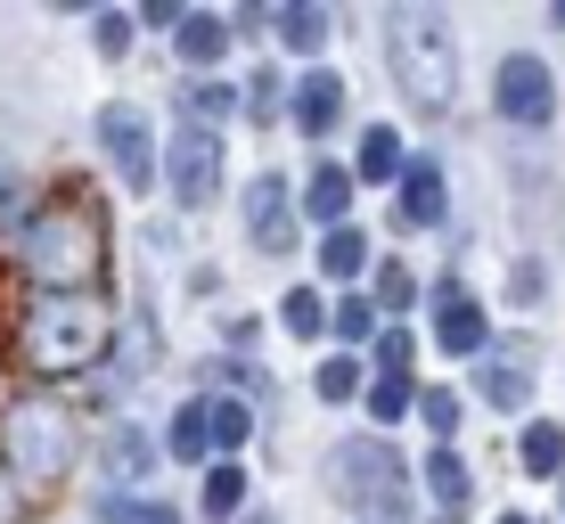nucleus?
Wrapping results in <instances>:
<instances>
[{"mask_svg": "<svg viewBox=\"0 0 565 524\" xmlns=\"http://www.w3.org/2000/svg\"><path fill=\"white\" fill-rule=\"evenodd\" d=\"M25 296H99L107 270V213L83 189H57V197H33V222L17 229L9 246Z\"/></svg>", "mask_w": 565, "mask_h": 524, "instance_id": "obj_1", "label": "nucleus"}, {"mask_svg": "<svg viewBox=\"0 0 565 524\" xmlns=\"http://www.w3.org/2000/svg\"><path fill=\"white\" fill-rule=\"evenodd\" d=\"M17 368H25L33 385H66V377H90V368L107 361L115 344V303L107 296H25L17 303Z\"/></svg>", "mask_w": 565, "mask_h": 524, "instance_id": "obj_2", "label": "nucleus"}, {"mask_svg": "<svg viewBox=\"0 0 565 524\" xmlns=\"http://www.w3.org/2000/svg\"><path fill=\"white\" fill-rule=\"evenodd\" d=\"M74 451H83V435H74V410L57 394L33 385V394L0 402V468L17 492H57L74 475Z\"/></svg>", "mask_w": 565, "mask_h": 524, "instance_id": "obj_3", "label": "nucleus"}, {"mask_svg": "<svg viewBox=\"0 0 565 524\" xmlns=\"http://www.w3.org/2000/svg\"><path fill=\"white\" fill-rule=\"evenodd\" d=\"M385 57H394V83H402V99H411L418 115L451 107L459 66H451V25H443V9H426V0L385 9Z\"/></svg>", "mask_w": 565, "mask_h": 524, "instance_id": "obj_4", "label": "nucleus"}, {"mask_svg": "<svg viewBox=\"0 0 565 524\" xmlns=\"http://www.w3.org/2000/svg\"><path fill=\"white\" fill-rule=\"evenodd\" d=\"M164 181H172V197H181V213L213 205L222 197V131L189 115V124L164 140Z\"/></svg>", "mask_w": 565, "mask_h": 524, "instance_id": "obj_5", "label": "nucleus"}, {"mask_svg": "<svg viewBox=\"0 0 565 524\" xmlns=\"http://www.w3.org/2000/svg\"><path fill=\"white\" fill-rule=\"evenodd\" d=\"M492 99H500V124H509V131H550V115H557V83H550V66H541L533 50H516V57H500Z\"/></svg>", "mask_w": 565, "mask_h": 524, "instance_id": "obj_6", "label": "nucleus"}, {"mask_svg": "<svg viewBox=\"0 0 565 524\" xmlns=\"http://www.w3.org/2000/svg\"><path fill=\"white\" fill-rule=\"evenodd\" d=\"M328 475H337V492H344V500H361V509H385V516H402V459L385 451L377 435H369V442H344V451H337V468H328Z\"/></svg>", "mask_w": 565, "mask_h": 524, "instance_id": "obj_7", "label": "nucleus"}, {"mask_svg": "<svg viewBox=\"0 0 565 524\" xmlns=\"http://www.w3.org/2000/svg\"><path fill=\"white\" fill-rule=\"evenodd\" d=\"M99 148H107V164H115V181L131 189V197H148L156 189V140H148V115L140 107H99Z\"/></svg>", "mask_w": 565, "mask_h": 524, "instance_id": "obj_8", "label": "nucleus"}, {"mask_svg": "<svg viewBox=\"0 0 565 524\" xmlns=\"http://www.w3.org/2000/svg\"><path fill=\"white\" fill-rule=\"evenodd\" d=\"M246 246H263V255H287V246H296V189H287L279 172H263V181L246 189Z\"/></svg>", "mask_w": 565, "mask_h": 524, "instance_id": "obj_9", "label": "nucleus"}, {"mask_svg": "<svg viewBox=\"0 0 565 524\" xmlns=\"http://www.w3.org/2000/svg\"><path fill=\"white\" fill-rule=\"evenodd\" d=\"M435 344H443V353H483V344H492V328H483V303L467 296L459 279L435 287Z\"/></svg>", "mask_w": 565, "mask_h": 524, "instance_id": "obj_10", "label": "nucleus"}, {"mask_svg": "<svg viewBox=\"0 0 565 524\" xmlns=\"http://www.w3.org/2000/svg\"><path fill=\"white\" fill-rule=\"evenodd\" d=\"M337 115H344V74L337 66H311L303 83H296V131H337Z\"/></svg>", "mask_w": 565, "mask_h": 524, "instance_id": "obj_11", "label": "nucleus"}, {"mask_svg": "<svg viewBox=\"0 0 565 524\" xmlns=\"http://www.w3.org/2000/svg\"><path fill=\"white\" fill-rule=\"evenodd\" d=\"M443 205H451V197H443V164L411 157V164H402V222L426 229V222H443Z\"/></svg>", "mask_w": 565, "mask_h": 524, "instance_id": "obj_12", "label": "nucleus"}, {"mask_svg": "<svg viewBox=\"0 0 565 524\" xmlns=\"http://www.w3.org/2000/svg\"><path fill=\"white\" fill-rule=\"evenodd\" d=\"M303 213H311V222H328V229H344V213H353V172H344V164H311Z\"/></svg>", "mask_w": 565, "mask_h": 524, "instance_id": "obj_13", "label": "nucleus"}, {"mask_svg": "<svg viewBox=\"0 0 565 524\" xmlns=\"http://www.w3.org/2000/svg\"><path fill=\"white\" fill-rule=\"evenodd\" d=\"M99 468H107V483H115V500H124L131 483H140V475L156 468V442L140 435V426H115V435H107V459H99Z\"/></svg>", "mask_w": 565, "mask_h": 524, "instance_id": "obj_14", "label": "nucleus"}, {"mask_svg": "<svg viewBox=\"0 0 565 524\" xmlns=\"http://www.w3.org/2000/svg\"><path fill=\"white\" fill-rule=\"evenodd\" d=\"M172 50H181V66H222L230 25H222V17H205V9H189L181 25H172Z\"/></svg>", "mask_w": 565, "mask_h": 524, "instance_id": "obj_15", "label": "nucleus"}, {"mask_svg": "<svg viewBox=\"0 0 565 524\" xmlns=\"http://www.w3.org/2000/svg\"><path fill=\"white\" fill-rule=\"evenodd\" d=\"M402 164H411V157H402V131H394V124H369V131H361L353 181H402Z\"/></svg>", "mask_w": 565, "mask_h": 524, "instance_id": "obj_16", "label": "nucleus"}, {"mask_svg": "<svg viewBox=\"0 0 565 524\" xmlns=\"http://www.w3.org/2000/svg\"><path fill=\"white\" fill-rule=\"evenodd\" d=\"M164 451L181 459V468H198V459H213V426H205V402H181L164 426Z\"/></svg>", "mask_w": 565, "mask_h": 524, "instance_id": "obj_17", "label": "nucleus"}, {"mask_svg": "<svg viewBox=\"0 0 565 524\" xmlns=\"http://www.w3.org/2000/svg\"><path fill=\"white\" fill-rule=\"evenodd\" d=\"M483 402H492L500 418L524 410V402H533V368L524 361H483Z\"/></svg>", "mask_w": 565, "mask_h": 524, "instance_id": "obj_18", "label": "nucleus"}, {"mask_svg": "<svg viewBox=\"0 0 565 524\" xmlns=\"http://www.w3.org/2000/svg\"><path fill=\"white\" fill-rule=\"evenodd\" d=\"M516 468L524 475H565V426H524V442H516Z\"/></svg>", "mask_w": 565, "mask_h": 524, "instance_id": "obj_19", "label": "nucleus"}, {"mask_svg": "<svg viewBox=\"0 0 565 524\" xmlns=\"http://www.w3.org/2000/svg\"><path fill=\"white\" fill-rule=\"evenodd\" d=\"M426 492H435L443 509H459V500L476 492V483H467V459L451 451V442H435V451H426Z\"/></svg>", "mask_w": 565, "mask_h": 524, "instance_id": "obj_20", "label": "nucleus"}, {"mask_svg": "<svg viewBox=\"0 0 565 524\" xmlns=\"http://www.w3.org/2000/svg\"><path fill=\"white\" fill-rule=\"evenodd\" d=\"M361 402H369V418H377V426H394V418L418 410V385H411V377H369Z\"/></svg>", "mask_w": 565, "mask_h": 524, "instance_id": "obj_21", "label": "nucleus"}, {"mask_svg": "<svg viewBox=\"0 0 565 524\" xmlns=\"http://www.w3.org/2000/svg\"><path fill=\"white\" fill-rule=\"evenodd\" d=\"M320 270H328V279H361V270H369V238H361L353 222H344V229H328V246H320Z\"/></svg>", "mask_w": 565, "mask_h": 524, "instance_id": "obj_22", "label": "nucleus"}, {"mask_svg": "<svg viewBox=\"0 0 565 524\" xmlns=\"http://www.w3.org/2000/svg\"><path fill=\"white\" fill-rule=\"evenodd\" d=\"M279 320H287V336H328V303L311 296V287H287V303H279Z\"/></svg>", "mask_w": 565, "mask_h": 524, "instance_id": "obj_23", "label": "nucleus"}, {"mask_svg": "<svg viewBox=\"0 0 565 524\" xmlns=\"http://www.w3.org/2000/svg\"><path fill=\"white\" fill-rule=\"evenodd\" d=\"M205 426H213V451H238L255 435V410L246 402H205Z\"/></svg>", "mask_w": 565, "mask_h": 524, "instance_id": "obj_24", "label": "nucleus"}, {"mask_svg": "<svg viewBox=\"0 0 565 524\" xmlns=\"http://www.w3.org/2000/svg\"><path fill=\"white\" fill-rule=\"evenodd\" d=\"M238 500H246V468L222 459V468L205 475V516H238Z\"/></svg>", "mask_w": 565, "mask_h": 524, "instance_id": "obj_25", "label": "nucleus"}, {"mask_svg": "<svg viewBox=\"0 0 565 524\" xmlns=\"http://www.w3.org/2000/svg\"><path fill=\"white\" fill-rule=\"evenodd\" d=\"M279 42L296 50V57H311V50L328 42V17H320V9H287V17H279Z\"/></svg>", "mask_w": 565, "mask_h": 524, "instance_id": "obj_26", "label": "nucleus"}, {"mask_svg": "<svg viewBox=\"0 0 565 524\" xmlns=\"http://www.w3.org/2000/svg\"><path fill=\"white\" fill-rule=\"evenodd\" d=\"M311 385H320V402H353L361 394V361H320V377H311Z\"/></svg>", "mask_w": 565, "mask_h": 524, "instance_id": "obj_27", "label": "nucleus"}, {"mask_svg": "<svg viewBox=\"0 0 565 524\" xmlns=\"http://www.w3.org/2000/svg\"><path fill=\"white\" fill-rule=\"evenodd\" d=\"M328 328H337V336H344V344H361V336H377V303H361V296H353V303H344V312H337V320H328Z\"/></svg>", "mask_w": 565, "mask_h": 524, "instance_id": "obj_28", "label": "nucleus"}, {"mask_svg": "<svg viewBox=\"0 0 565 524\" xmlns=\"http://www.w3.org/2000/svg\"><path fill=\"white\" fill-rule=\"evenodd\" d=\"M418 418L435 426L443 442H451V435H459V394H418Z\"/></svg>", "mask_w": 565, "mask_h": 524, "instance_id": "obj_29", "label": "nucleus"}, {"mask_svg": "<svg viewBox=\"0 0 565 524\" xmlns=\"http://www.w3.org/2000/svg\"><path fill=\"white\" fill-rule=\"evenodd\" d=\"M411 296H418V279H411L402 263H385V270H377V303H385V312H402Z\"/></svg>", "mask_w": 565, "mask_h": 524, "instance_id": "obj_30", "label": "nucleus"}, {"mask_svg": "<svg viewBox=\"0 0 565 524\" xmlns=\"http://www.w3.org/2000/svg\"><path fill=\"white\" fill-rule=\"evenodd\" d=\"M90 42H99L107 57H124L131 50V17H90Z\"/></svg>", "mask_w": 565, "mask_h": 524, "instance_id": "obj_31", "label": "nucleus"}, {"mask_svg": "<svg viewBox=\"0 0 565 524\" xmlns=\"http://www.w3.org/2000/svg\"><path fill=\"white\" fill-rule=\"evenodd\" d=\"M541 287H550V279H541V263H516V279H509V296H516V303H541Z\"/></svg>", "mask_w": 565, "mask_h": 524, "instance_id": "obj_32", "label": "nucleus"}, {"mask_svg": "<svg viewBox=\"0 0 565 524\" xmlns=\"http://www.w3.org/2000/svg\"><path fill=\"white\" fill-rule=\"evenodd\" d=\"M181 17H189L181 0H148V9H140V25H156V33H172V25H181Z\"/></svg>", "mask_w": 565, "mask_h": 524, "instance_id": "obj_33", "label": "nucleus"}, {"mask_svg": "<svg viewBox=\"0 0 565 524\" xmlns=\"http://www.w3.org/2000/svg\"><path fill=\"white\" fill-rule=\"evenodd\" d=\"M0 524H25V492L9 483V468H0Z\"/></svg>", "mask_w": 565, "mask_h": 524, "instance_id": "obj_34", "label": "nucleus"}, {"mask_svg": "<svg viewBox=\"0 0 565 524\" xmlns=\"http://www.w3.org/2000/svg\"><path fill=\"white\" fill-rule=\"evenodd\" d=\"M557 25H565V0H557Z\"/></svg>", "mask_w": 565, "mask_h": 524, "instance_id": "obj_35", "label": "nucleus"}, {"mask_svg": "<svg viewBox=\"0 0 565 524\" xmlns=\"http://www.w3.org/2000/svg\"><path fill=\"white\" fill-rule=\"evenodd\" d=\"M246 524H270V516H246Z\"/></svg>", "mask_w": 565, "mask_h": 524, "instance_id": "obj_36", "label": "nucleus"}, {"mask_svg": "<svg viewBox=\"0 0 565 524\" xmlns=\"http://www.w3.org/2000/svg\"><path fill=\"white\" fill-rule=\"evenodd\" d=\"M500 524H524V516H500Z\"/></svg>", "mask_w": 565, "mask_h": 524, "instance_id": "obj_37", "label": "nucleus"}]
</instances>
